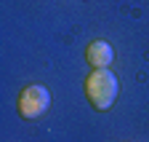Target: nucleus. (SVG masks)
<instances>
[{"label":"nucleus","mask_w":149,"mask_h":142,"mask_svg":"<svg viewBox=\"0 0 149 142\" xmlns=\"http://www.w3.org/2000/svg\"><path fill=\"white\" fill-rule=\"evenodd\" d=\"M117 91H120V83H117L115 73L107 67H96L85 78V97L93 110H109L117 99Z\"/></svg>","instance_id":"nucleus-1"},{"label":"nucleus","mask_w":149,"mask_h":142,"mask_svg":"<svg viewBox=\"0 0 149 142\" xmlns=\"http://www.w3.org/2000/svg\"><path fill=\"white\" fill-rule=\"evenodd\" d=\"M48 107H51V91L40 83L27 86L19 94V102H16V110L22 118H40Z\"/></svg>","instance_id":"nucleus-2"},{"label":"nucleus","mask_w":149,"mask_h":142,"mask_svg":"<svg viewBox=\"0 0 149 142\" xmlns=\"http://www.w3.org/2000/svg\"><path fill=\"white\" fill-rule=\"evenodd\" d=\"M85 59H88V64L93 70H96V67H109L112 59H115V51H112V46L107 40H93L85 48Z\"/></svg>","instance_id":"nucleus-3"}]
</instances>
